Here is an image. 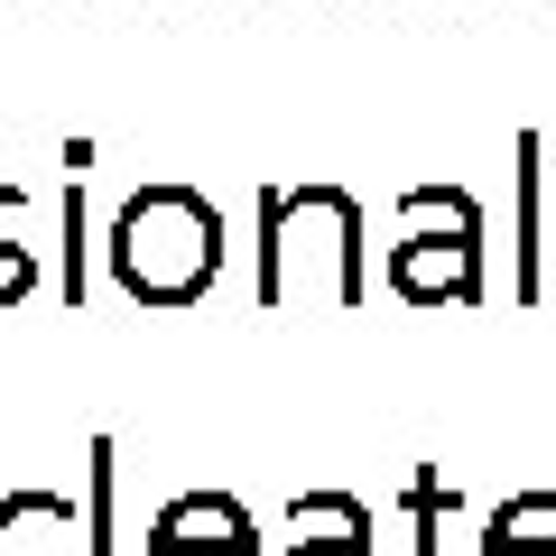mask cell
Wrapping results in <instances>:
<instances>
[{
    "label": "cell",
    "mask_w": 556,
    "mask_h": 556,
    "mask_svg": "<svg viewBox=\"0 0 556 556\" xmlns=\"http://www.w3.org/2000/svg\"><path fill=\"white\" fill-rule=\"evenodd\" d=\"M38 288V251L20 241V223H0V306H20Z\"/></svg>",
    "instance_id": "obj_10"
},
{
    "label": "cell",
    "mask_w": 556,
    "mask_h": 556,
    "mask_svg": "<svg viewBox=\"0 0 556 556\" xmlns=\"http://www.w3.org/2000/svg\"><path fill=\"white\" fill-rule=\"evenodd\" d=\"M482 556H556V492H519L482 519Z\"/></svg>",
    "instance_id": "obj_7"
},
{
    "label": "cell",
    "mask_w": 556,
    "mask_h": 556,
    "mask_svg": "<svg viewBox=\"0 0 556 556\" xmlns=\"http://www.w3.org/2000/svg\"><path fill=\"white\" fill-rule=\"evenodd\" d=\"M445 519H455V482L417 473V482H408V547H417V556H445Z\"/></svg>",
    "instance_id": "obj_9"
},
{
    "label": "cell",
    "mask_w": 556,
    "mask_h": 556,
    "mask_svg": "<svg viewBox=\"0 0 556 556\" xmlns=\"http://www.w3.org/2000/svg\"><path fill=\"white\" fill-rule=\"evenodd\" d=\"M547 139L538 130H519V298H547V269H538V251H547V241H538V177H547Z\"/></svg>",
    "instance_id": "obj_8"
},
{
    "label": "cell",
    "mask_w": 556,
    "mask_h": 556,
    "mask_svg": "<svg viewBox=\"0 0 556 556\" xmlns=\"http://www.w3.org/2000/svg\"><path fill=\"white\" fill-rule=\"evenodd\" d=\"M112 278L130 306H195L223 278V214L195 186H139L112 214Z\"/></svg>",
    "instance_id": "obj_2"
},
{
    "label": "cell",
    "mask_w": 556,
    "mask_h": 556,
    "mask_svg": "<svg viewBox=\"0 0 556 556\" xmlns=\"http://www.w3.org/2000/svg\"><path fill=\"white\" fill-rule=\"evenodd\" d=\"M278 556H371V510L353 492H298Z\"/></svg>",
    "instance_id": "obj_5"
},
{
    "label": "cell",
    "mask_w": 556,
    "mask_h": 556,
    "mask_svg": "<svg viewBox=\"0 0 556 556\" xmlns=\"http://www.w3.org/2000/svg\"><path fill=\"white\" fill-rule=\"evenodd\" d=\"M362 204L343 186H269L260 195V306H362Z\"/></svg>",
    "instance_id": "obj_1"
},
{
    "label": "cell",
    "mask_w": 556,
    "mask_h": 556,
    "mask_svg": "<svg viewBox=\"0 0 556 556\" xmlns=\"http://www.w3.org/2000/svg\"><path fill=\"white\" fill-rule=\"evenodd\" d=\"M0 556H84V519L65 492H0Z\"/></svg>",
    "instance_id": "obj_6"
},
{
    "label": "cell",
    "mask_w": 556,
    "mask_h": 556,
    "mask_svg": "<svg viewBox=\"0 0 556 556\" xmlns=\"http://www.w3.org/2000/svg\"><path fill=\"white\" fill-rule=\"evenodd\" d=\"M65 306H84V177L65 186Z\"/></svg>",
    "instance_id": "obj_11"
},
{
    "label": "cell",
    "mask_w": 556,
    "mask_h": 556,
    "mask_svg": "<svg viewBox=\"0 0 556 556\" xmlns=\"http://www.w3.org/2000/svg\"><path fill=\"white\" fill-rule=\"evenodd\" d=\"M390 288L408 306H482V214L464 186H408L399 195Z\"/></svg>",
    "instance_id": "obj_3"
},
{
    "label": "cell",
    "mask_w": 556,
    "mask_h": 556,
    "mask_svg": "<svg viewBox=\"0 0 556 556\" xmlns=\"http://www.w3.org/2000/svg\"><path fill=\"white\" fill-rule=\"evenodd\" d=\"M260 519L241 510L232 492H177L159 519H149V556H260Z\"/></svg>",
    "instance_id": "obj_4"
}]
</instances>
